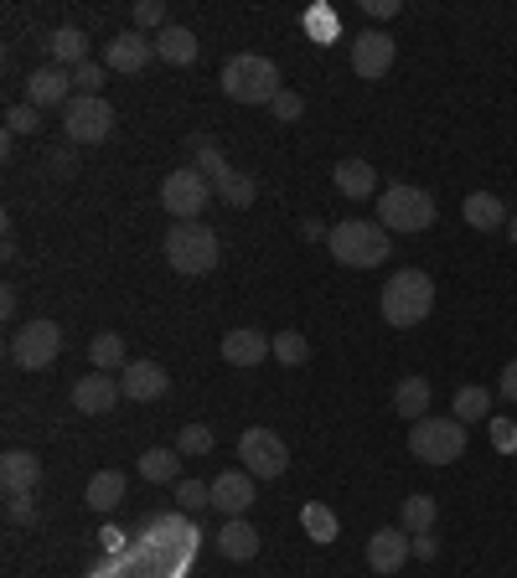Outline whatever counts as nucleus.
Returning a JSON list of instances; mask_svg holds the SVG:
<instances>
[{"label":"nucleus","mask_w":517,"mask_h":578,"mask_svg":"<svg viewBox=\"0 0 517 578\" xmlns=\"http://www.w3.org/2000/svg\"><path fill=\"white\" fill-rule=\"evenodd\" d=\"M383 321L394 331H409L435 310V279L425 269H398L388 285H383Z\"/></svg>","instance_id":"nucleus-1"},{"label":"nucleus","mask_w":517,"mask_h":578,"mask_svg":"<svg viewBox=\"0 0 517 578\" xmlns=\"http://www.w3.org/2000/svg\"><path fill=\"white\" fill-rule=\"evenodd\" d=\"M197 52H202V42H197L191 26H166V32H155V57H161V63H172V68L197 63Z\"/></svg>","instance_id":"nucleus-22"},{"label":"nucleus","mask_w":517,"mask_h":578,"mask_svg":"<svg viewBox=\"0 0 517 578\" xmlns=\"http://www.w3.org/2000/svg\"><path fill=\"white\" fill-rule=\"evenodd\" d=\"M207 202H212V181H207L197 166H182L161 181V207H166L176 222H202Z\"/></svg>","instance_id":"nucleus-7"},{"label":"nucleus","mask_w":517,"mask_h":578,"mask_svg":"<svg viewBox=\"0 0 517 578\" xmlns=\"http://www.w3.org/2000/svg\"><path fill=\"white\" fill-rule=\"evenodd\" d=\"M378 222L388 233H425V227H435V197L425 187H383Z\"/></svg>","instance_id":"nucleus-5"},{"label":"nucleus","mask_w":517,"mask_h":578,"mask_svg":"<svg viewBox=\"0 0 517 578\" xmlns=\"http://www.w3.org/2000/svg\"><path fill=\"white\" fill-rule=\"evenodd\" d=\"M130 16H135V26H155V32H166V26H172V21H166V0H140Z\"/></svg>","instance_id":"nucleus-38"},{"label":"nucleus","mask_w":517,"mask_h":578,"mask_svg":"<svg viewBox=\"0 0 517 578\" xmlns=\"http://www.w3.org/2000/svg\"><path fill=\"white\" fill-rule=\"evenodd\" d=\"M435 516H440V507H435V496H425V491L404 496V532H409V537H419V532H430V527H435Z\"/></svg>","instance_id":"nucleus-30"},{"label":"nucleus","mask_w":517,"mask_h":578,"mask_svg":"<svg viewBox=\"0 0 517 578\" xmlns=\"http://www.w3.org/2000/svg\"><path fill=\"white\" fill-rule=\"evenodd\" d=\"M26 103H32V109H52V103H63V109H68V103H73V73L57 68V63L36 68L32 78H26Z\"/></svg>","instance_id":"nucleus-13"},{"label":"nucleus","mask_w":517,"mask_h":578,"mask_svg":"<svg viewBox=\"0 0 517 578\" xmlns=\"http://www.w3.org/2000/svg\"><path fill=\"white\" fill-rule=\"evenodd\" d=\"M47 52H52V63L57 68H84V52H88V36L78 32V26H57V32L47 36Z\"/></svg>","instance_id":"nucleus-26"},{"label":"nucleus","mask_w":517,"mask_h":578,"mask_svg":"<svg viewBox=\"0 0 517 578\" xmlns=\"http://www.w3.org/2000/svg\"><path fill=\"white\" fill-rule=\"evenodd\" d=\"M300 527H306V537L310 543H321V547H331L337 543V511L331 507H321V501H306V507H300Z\"/></svg>","instance_id":"nucleus-29"},{"label":"nucleus","mask_w":517,"mask_h":578,"mask_svg":"<svg viewBox=\"0 0 517 578\" xmlns=\"http://www.w3.org/2000/svg\"><path fill=\"white\" fill-rule=\"evenodd\" d=\"M88 362H94L99 373H124V367H130V352H124L120 331H99V336L88 341Z\"/></svg>","instance_id":"nucleus-25"},{"label":"nucleus","mask_w":517,"mask_h":578,"mask_svg":"<svg viewBox=\"0 0 517 578\" xmlns=\"http://www.w3.org/2000/svg\"><path fill=\"white\" fill-rule=\"evenodd\" d=\"M435 553H440V543H435L430 532H419V537H414V558H435Z\"/></svg>","instance_id":"nucleus-45"},{"label":"nucleus","mask_w":517,"mask_h":578,"mask_svg":"<svg viewBox=\"0 0 517 578\" xmlns=\"http://www.w3.org/2000/svg\"><path fill=\"white\" fill-rule=\"evenodd\" d=\"M6 516H11V522H36V501L32 496H11V501H6Z\"/></svg>","instance_id":"nucleus-41"},{"label":"nucleus","mask_w":517,"mask_h":578,"mask_svg":"<svg viewBox=\"0 0 517 578\" xmlns=\"http://www.w3.org/2000/svg\"><path fill=\"white\" fill-rule=\"evenodd\" d=\"M103 78H109V68H99V63H84V68H73V84L84 88V93H99Z\"/></svg>","instance_id":"nucleus-40"},{"label":"nucleus","mask_w":517,"mask_h":578,"mask_svg":"<svg viewBox=\"0 0 517 578\" xmlns=\"http://www.w3.org/2000/svg\"><path fill=\"white\" fill-rule=\"evenodd\" d=\"M6 130H11V135H36V130H42V109H32V103L6 109Z\"/></svg>","instance_id":"nucleus-36"},{"label":"nucleus","mask_w":517,"mask_h":578,"mask_svg":"<svg viewBox=\"0 0 517 578\" xmlns=\"http://www.w3.org/2000/svg\"><path fill=\"white\" fill-rule=\"evenodd\" d=\"M497 392H502V398H513V403H517V357L507 362V367H502V377H497Z\"/></svg>","instance_id":"nucleus-42"},{"label":"nucleus","mask_w":517,"mask_h":578,"mask_svg":"<svg viewBox=\"0 0 517 578\" xmlns=\"http://www.w3.org/2000/svg\"><path fill=\"white\" fill-rule=\"evenodd\" d=\"M409 455L425 465H455L465 455V424L461 419H419L409 429Z\"/></svg>","instance_id":"nucleus-6"},{"label":"nucleus","mask_w":517,"mask_h":578,"mask_svg":"<svg viewBox=\"0 0 517 578\" xmlns=\"http://www.w3.org/2000/svg\"><path fill=\"white\" fill-rule=\"evenodd\" d=\"M270 109H275V124H295V120H300V114H306V99H300V93H290V88H285V93H279V99L270 103Z\"/></svg>","instance_id":"nucleus-39"},{"label":"nucleus","mask_w":517,"mask_h":578,"mask_svg":"<svg viewBox=\"0 0 517 578\" xmlns=\"http://www.w3.org/2000/svg\"><path fill=\"white\" fill-rule=\"evenodd\" d=\"M275 362L279 367H306L310 362V341L300 331H279L275 336Z\"/></svg>","instance_id":"nucleus-33"},{"label":"nucleus","mask_w":517,"mask_h":578,"mask_svg":"<svg viewBox=\"0 0 517 578\" xmlns=\"http://www.w3.org/2000/svg\"><path fill=\"white\" fill-rule=\"evenodd\" d=\"M161 248H166V264L176 274H212L218 254H223V243H218V233L207 222H176Z\"/></svg>","instance_id":"nucleus-4"},{"label":"nucleus","mask_w":517,"mask_h":578,"mask_svg":"<svg viewBox=\"0 0 517 578\" xmlns=\"http://www.w3.org/2000/svg\"><path fill=\"white\" fill-rule=\"evenodd\" d=\"M264 357H275V341L264 336V331H254V325H239V331H228L223 336V362L228 367H258Z\"/></svg>","instance_id":"nucleus-14"},{"label":"nucleus","mask_w":517,"mask_h":578,"mask_svg":"<svg viewBox=\"0 0 517 578\" xmlns=\"http://www.w3.org/2000/svg\"><path fill=\"white\" fill-rule=\"evenodd\" d=\"M0 315H6V321H11V315H16V289H11V285L0 289Z\"/></svg>","instance_id":"nucleus-46"},{"label":"nucleus","mask_w":517,"mask_h":578,"mask_svg":"<svg viewBox=\"0 0 517 578\" xmlns=\"http://www.w3.org/2000/svg\"><path fill=\"white\" fill-rule=\"evenodd\" d=\"M394 409L409 419V424H419V419H430V377H404L394 388Z\"/></svg>","instance_id":"nucleus-24"},{"label":"nucleus","mask_w":517,"mask_h":578,"mask_svg":"<svg viewBox=\"0 0 517 578\" xmlns=\"http://www.w3.org/2000/svg\"><path fill=\"white\" fill-rule=\"evenodd\" d=\"M57 352H63V325L57 321H26L16 336H11V362H16L21 373H42V367H52Z\"/></svg>","instance_id":"nucleus-8"},{"label":"nucleus","mask_w":517,"mask_h":578,"mask_svg":"<svg viewBox=\"0 0 517 578\" xmlns=\"http://www.w3.org/2000/svg\"><path fill=\"white\" fill-rule=\"evenodd\" d=\"M47 166L57 170V176H73V170H78V155H73V151H52Z\"/></svg>","instance_id":"nucleus-43"},{"label":"nucleus","mask_w":517,"mask_h":578,"mask_svg":"<svg viewBox=\"0 0 517 578\" xmlns=\"http://www.w3.org/2000/svg\"><path fill=\"white\" fill-rule=\"evenodd\" d=\"M327 248L346 269H378L383 258L394 254V248H388V227H383V222H362V218L337 222L327 233Z\"/></svg>","instance_id":"nucleus-2"},{"label":"nucleus","mask_w":517,"mask_h":578,"mask_svg":"<svg viewBox=\"0 0 517 578\" xmlns=\"http://www.w3.org/2000/svg\"><path fill=\"white\" fill-rule=\"evenodd\" d=\"M120 398H124V388L109 373H88L73 382V409L78 413H114Z\"/></svg>","instance_id":"nucleus-15"},{"label":"nucleus","mask_w":517,"mask_h":578,"mask_svg":"<svg viewBox=\"0 0 517 578\" xmlns=\"http://www.w3.org/2000/svg\"><path fill=\"white\" fill-rule=\"evenodd\" d=\"M218 553H223V558H233V563H249L258 553V532L249 527L243 516H228L223 532H218Z\"/></svg>","instance_id":"nucleus-23"},{"label":"nucleus","mask_w":517,"mask_h":578,"mask_svg":"<svg viewBox=\"0 0 517 578\" xmlns=\"http://www.w3.org/2000/svg\"><path fill=\"white\" fill-rule=\"evenodd\" d=\"M223 93L233 103H275L285 88H279V68L258 52H239L223 63Z\"/></svg>","instance_id":"nucleus-3"},{"label":"nucleus","mask_w":517,"mask_h":578,"mask_svg":"<svg viewBox=\"0 0 517 578\" xmlns=\"http://www.w3.org/2000/svg\"><path fill=\"white\" fill-rule=\"evenodd\" d=\"M450 413H455L461 424H482V419H492V392L486 388H461L455 392V403H450Z\"/></svg>","instance_id":"nucleus-31"},{"label":"nucleus","mask_w":517,"mask_h":578,"mask_svg":"<svg viewBox=\"0 0 517 578\" xmlns=\"http://www.w3.org/2000/svg\"><path fill=\"white\" fill-rule=\"evenodd\" d=\"M486 434H492V444H497L502 455H513V449H517V424H513V419L492 413V419H486Z\"/></svg>","instance_id":"nucleus-37"},{"label":"nucleus","mask_w":517,"mask_h":578,"mask_svg":"<svg viewBox=\"0 0 517 578\" xmlns=\"http://www.w3.org/2000/svg\"><path fill=\"white\" fill-rule=\"evenodd\" d=\"M254 501H258V491H254L249 470H223V476L212 480V507L223 511V516H243Z\"/></svg>","instance_id":"nucleus-19"},{"label":"nucleus","mask_w":517,"mask_h":578,"mask_svg":"<svg viewBox=\"0 0 517 578\" xmlns=\"http://www.w3.org/2000/svg\"><path fill=\"white\" fill-rule=\"evenodd\" d=\"M63 130H68V145H99V140L114 135V109L99 93H78L63 109Z\"/></svg>","instance_id":"nucleus-10"},{"label":"nucleus","mask_w":517,"mask_h":578,"mask_svg":"<svg viewBox=\"0 0 517 578\" xmlns=\"http://www.w3.org/2000/svg\"><path fill=\"white\" fill-rule=\"evenodd\" d=\"M239 459L254 480H279L285 476V465H290V449H285V440H279L275 429H243Z\"/></svg>","instance_id":"nucleus-9"},{"label":"nucleus","mask_w":517,"mask_h":578,"mask_svg":"<svg viewBox=\"0 0 517 578\" xmlns=\"http://www.w3.org/2000/svg\"><path fill=\"white\" fill-rule=\"evenodd\" d=\"M84 501H88L94 511H103V516H109V511L124 501V476H120V470H99V476L88 480Z\"/></svg>","instance_id":"nucleus-27"},{"label":"nucleus","mask_w":517,"mask_h":578,"mask_svg":"<svg viewBox=\"0 0 517 578\" xmlns=\"http://www.w3.org/2000/svg\"><path fill=\"white\" fill-rule=\"evenodd\" d=\"M507 238H513V248H517V212H513V222H507Z\"/></svg>","instance_id":"nucleus-47"},{"label":"nucleus","mask_w":517,"mask_h":578,"mask_svg":"<svg viewBox=\"0 0 517 578\" xmlns=\"http://www.w3.org/2000/svg\"><path fill=\"white\" fill-rule=\"evenodd\" d=\"M362 11H367V16H378V21H388L398 11V0H362Z\"/></svg>","instance_id":"nucleus-44"},{"label":"nucleus","mask_w":517,"mask_h":578,"mask_svg":"<svg viewBox=\"0 0 517 578\" xmlns=\"http://www.w3.org/2000/svg\"><path fill=\"white\" fill-rule=\"evenodd\" d=\"M176 507L182 511H207L212 507V486H207V480H176Z\"/></svg>","instance_id":"nucleus-35"},{"label":"nucleus","mask_w":517,"mask_h":578,"mask_svg":"<svg viewBox=\"0 0 517 578\" xmlns=\"http://www.w3.org/2000/svg\"><path fill=\"white\" fill-rule=\"evenodd\" d=\"M331 181H337V191L342 197H352V202H367V197H378V166H367V160H337L331 166Z\"/></svg>","instance_id":"nucleus-20"},{"label":"nucleus","mask_w":517,"mask_h":578,"mask_svg":"<svg viewBox=\"0 0 517 578\" xmlns=\"http://www.w3.org/2000/svg\"><path fill=\"white\" fill-rule=\"evenodd\" d=\"M155 57V42L140 32H114V42L103 47V68L109 73H140Z\"/></svg>","instance_id":"nucleus-16"},{"label":"nucleus","mask_w":517,"mask_h":578,"mask_svg":"<svg viewBox=\"0 0 517 578\" xmlns=\"http://www.w3.org/2000/svg\"><path fill=\"white\" fill-rule=\"evenodd\" d=\"M394 57H398V42L388 32H378V26H362V32L352 36V73L367 78V84L394 68Z\"/></svg>","instance_id":"nucleus-11"},{"label":"nucleus","mask_w":517,"mask_h":578,"mask_svg":"<svg viewBox=\"0 0 517 578\" xmlns=\"http://www.w3.org/2000/svg\"><path fill=\"white\" fill-rule=\"evenodd\" d=\"M140 476L151 480V486H176L182 480V455L176 449H145L140 455Z\"/></svg>","instance_id":"nucleus-28"},{"label":"nucleus","mask_w":517,"mask_h":578,"mask_svg":"<svg viewBox=\"0 0 517 578\" xmlns=\"http://www.w3.org/2000/svg\"><path fill=\"white\" fill-rule=\"evenodd\" d=\"M461 212H465V222H471L476 233H497V227L513 222V212H507V202H502L497 191H471V197L461 202Z\"/></svg>","instance_id":"nucleus-21"},{"label":"nucleus","mask_w":517,"mask_h":578,"mask_svg":"<svg viewBox=\"0 0 517 578\" xmlns=\"http://www.w3.org/2000/svg\"><path fill=\"white\" fill-rule=\"evenodd\" d=\"M0 486H6V496H32L42 486V459L32 449H6L0 455Z\"/></svg>","instance_id":"nucleus-18"},{"label":"nucleus","mask_w":517,"mask_h":578,"mask_svg":"<svg viewBox=\"0 0 517 578\" xmlns=\"http://www.w3.org/2000/svg\"><path fill=\"white\" fill-rule=\"evenodd\" d=\"M409 558H414V537L404 527H378L373 537H367V568H373L378 578L398 574Z\"/></svg>","instance_id":"nucleus-12"},{"label":"nucleus","mask_w":517,"mask_h":578,"mask_svg":"<svg viewBox=\"0 0 517 578\" xmlns=\"http://www.w3.org/2000/svg\"><path fill=\"white\" fill-rule=\"evenodd\" d=\"M120 388H124V398H135V403H155V398H166L172 377H166L161 362H130L120 373Z\"/></svg>","instance_id":"nucleus-17"},{"label":"nucleus","mask_w":517,"mask_h":578,"mask_svg":"<svg viewBox=\"0 0 517 578\" xmlns=\"http://www.w3.org/2000/svg\"><path fill=\"white\" fill-rule=\"evenodd\" d=\"M218 197H223L233 212H243V207H254L258 187H254V176H243V170H233L228 181H218Z\"/></svg>","instance_id":"nucleus-32"},{"label":"nucleus","mask_w":517,"mask_h":578,"mask_svg":"<svg viewBox=\"0 0 517 578\" xmlns=\"http://www.w3.org/2000/svg\"><path fill=\"white\" fill-rule=\"evenodd\" d=\"M176 455H182V459H187V455H197V459L212 455V429H207V424H187L182 434H176Z\"/></svg>","instance_id":"nucleus-34"}]
</instances>
